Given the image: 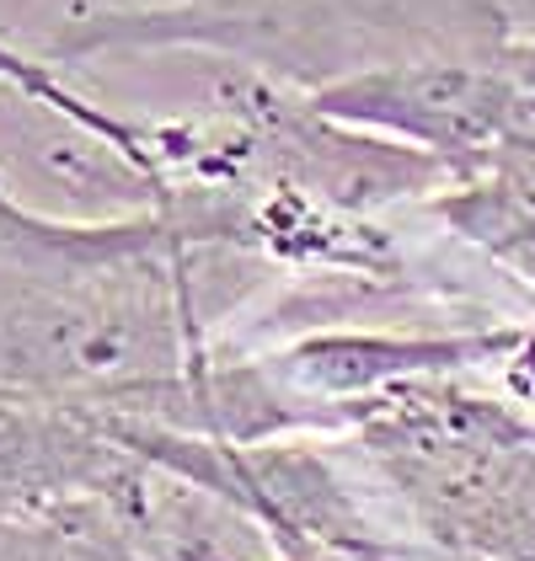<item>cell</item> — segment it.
I'll list each match as a JSON object with an SVG mask.
<instances>
[{"instance_id":"6da1fadb","label":"cell","mask_w":535,"mask_h":561,"mask_svg":"<svg viewBox=\"0 0 535 561\" xmlns=\"http://www.w3.org/2000/svg\"><path fill=\"white\" fill-rule=\"evenodd\" d=\"M172 215L48 219L0 187V386L172 423L215 358L209 267Z\"/></svg>"},{"instance_id":"5b68a950","label":"cell","mask_w":535,"mask_h":561,"mask_svg":"<svg viewBox=\"0 0 535 561\" xmlns=\"http://www.w3.org/2000/svg\"><path fill=\"white\" fill-rule=\"evenodd\" d=\"M0 561H139L129 540L96 514L0 518Z\"/></svg>"},{"instance_id":"7a4b0ae2","label":"cell","mask_w":535,"mask_h":561,"mask_svg":"<svg viewBox=\"0 0 535 561\" xmlns=\"http://www.w3.org/2000/svg\"><path fill=\"white\" fill-rule=\"evenodd\" d=\"M391 561H535V417L471 375L407 380L332 433Z\"/></svg>"},{"instance_id":"3957f363","label":"cell","mask_w":535,"mask_h":561,"mask_svg":"<svg viewBox=\"0 0 535 561\" xmlns=\"http://www.w3.org/2000/svg\"><path fill=\"white\" fill-rule=\"evenodd\" d=\"M531 87V76L503 54H412L321 81L306 96L354 129L429 150L449 176H460L503 139Z\"/></svg>"},{"instance_id":"277c9868","label":"cell","mask_w":535,"mask_h":561,"mask_svg":"<svg viewBox=\"0 0 535 561\" xmlns=\"http://www.w3.org/2000/svg\"><path fill=\"white\" fill-rule=\"evenodd\" d=\"M423 204L455 241L477 247L535 300V87L488 156Z\"/></svg>"},{"instance_id":"8992f818","label":"cell","mask_w":535,"mask_h":561,"mask_svg":"<svg viewBox=\"0 0 535 561\" xmlns=\"http://www.w3.org/2000/svg\"><path fill=\"white\" fill-rule=\"evenodd\" d=\"M182 561H349L338 551H230V546H204V551H187Z\"/></svg>"}]
</instances>
